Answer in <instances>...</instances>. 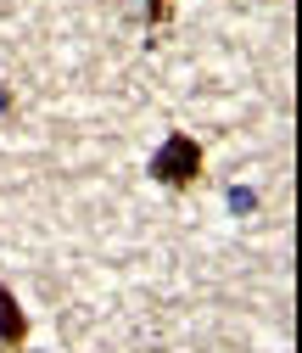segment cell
<instances>
[{
	"mask_svg": "<svg viewBox=\"0 0 302 353\" xmlns=\"http://www.w3.org/2000/svg\"><path fill=\"white\" fill-rule=\"evenodd\" d=\"M151 180H157V185H174V191L196 185V180H202V141H196V135H168V141L151 152Z\"/></svg>",
	"mask_w": 302,
	"mask_h": 353,
	"instance_id": "1",
	"label": "cell"
},
{
	"mask_svg": "<svg viewBox=\"0 0 302 353\" xmlns=\"http://www.w3.org/2000/svg\"><path fill=\"white\" fill-rule=\"evenodd\" d=\"M28 342V314H23V303L12 297V286L0 281V353H17Z\"/></svg>",
	"mask_w": 302,
	"mask_h": 353,
	"instance_id": "2",
	"label": "cell"
},
{
	"mask_svg": "<svg viewBox=\"0 0 302 353\" xmlns=\"http://www.w3.org/2000/svg\"><path fill=\"white\" fill-rule=\"evenodd\" d=\"M162 23H174V0H146V28L162 34Z\"/></svg>",
	"mask_w": 302,
	"mask_h": 353,
	"instance_id": "3",
	"label": "cell"
},
{
	"mask_svg": "<svg viewBox=\"0 0 302 353\" xmlns=\"http://www.w3.org/2000/svg\"><path fill=\"white\" fill-rule=\"evenodd\" d=\"M252 208H257V196H252L246 185H235V191H230V213H252Z\"/></svg>",
	"mask_w": 302,
	"mask_h": 353,
	"instance_id": "4",
	"label": "cell"
},
{
	"mask_svg": "<svg viewBox=\"0 0 302 353\" xmlns=\"http://www.w3.org/2000/svg\"><path fill=\"white\" fill-rule=\"evenodd\" d=\"M6 107H12V90H0V112H6Z\"/></svg>",
	"mask_w": 302,
	"mask_h": 353,
	"instance_id": "5",
	"label": "cell"
}]
</instances>
